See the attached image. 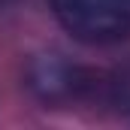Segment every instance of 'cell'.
I'll return each instance as SVG.
<instances>
[{
  "mask_svg": "<svg viewBox=\"0 0 130 130\" xmlns=\"http://www.w3.org/2000/svg\"><path fill=\"white\" fill-rule=\"evenodd\" d=\"M58 24L85 45L130 39V0H48Z\"/></svg>",
  "mask_w": 130,
  "mask_h": 130,
  "instance_id": "obj_1",
  "label": "cell"
},
{
  "mask_svg": "<svg viewBox=\"0 0 130 130\" xmlns=\"http://www.w3.org/2000/svg\"><path fill=\"white\" fill-rule=\"evenodd\" d=\"M12 3H15V0H0V12H3V9H9Z\"/></svg>",
  "mask_w": 130,
  "mask_h": 130,
  "instance_id": "obj_2",
  "label": "cell"
}]
</instances>
